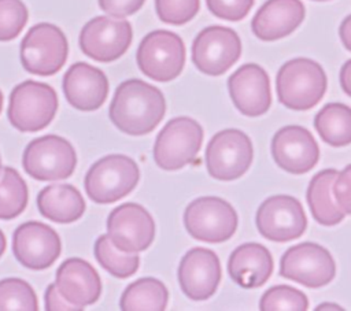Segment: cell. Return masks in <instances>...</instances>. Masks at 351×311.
I'll return each instance as SVG.
<instances>
[{
    "mask_svg": "<svg viewBox=\"0 0 351 311\" xmlns=\"http://www.w3.org/2000/svg\"><path fill=\"white\" fill-rule=\"evenodd\" d=\"M271 156L287 173L310 171L319 159V148L313 134L302 126L281 127L271 140Z\"/></svg>",
    "mask_w": 351,
    "mask_h": 311,
    "instance_id": "cell-18",
    "label": "cell"
},
{
    "mask_svg": "<svg viewBox=\"0 0 351 311\" xmlns=\"http://www.w3.org/2000/svg\"><path fill=\"white\" fill-rule=\"evenodd\" d=\"M29 200L25 179L12 167H4L0 177V219H14L21 215Z\"/></svg>",
    "mask_w": 351,
    "mask_h": 311,
    "instance_id": "cell-28",
    "label": "cell"
},
{
    "mask_svg": "<svg viewBox=\"0 0 351 311\" xmlns=\"http://www.w3.org/2000/svg\"><path fill=\"white\" fill-rule=\"evenodd\" d=\"M200 0H155L159 19L169 25H184L199 11Z\"/></svg>",
    "mask_w": 351,
    "mask_h": 311,
    "instance_id": "cell-33",
    "label": "cell"
},
{
    "mask_svg": "<svg viewBox=\"0 0 351 311\" xmlns=\"http://www.w3.org/2000/svg\"><path fill=\"white\" fill-rule=\"evenodd\" d=\"M256 227L265 238L285 242L304 233L307 218L299 200L288 195H276L259 206Z\"/></svg>",
    "mask_w": 351,
    "mask_h": 311,
    "instance_id": "cell-14",
    "label": "cell"
},
{
    "mask_svg": "<svg viewBox=\"0 0 351 311\" xmlns=\"http://www.w3.org/2000/svg\"><path fill=\"white\" fill-rule=\"evenodd\" d=\"M93 253L99 264L117 278L132 277L140 266V258L137 255L118 249L107 234H101L96 240Z\"/></svg>",
    "mask_w": 351,
    "mask_h": 311,
    "instance_id": "cell-29",
    "label": "cell"
},
{
    "mask_svg": "<svg viewBox=\"0 0 351 311\" xmlns=\"http://www.w3.org/2000/svg\"><path fill=\"white\" fill-rule=\"evenodd\" d=\"M60 295L74 306L93 304L101 293V281L93 266L80 258L66 259L56 270L55 281Z\"/></svg>",
    "mask_w": 351,
    "mask_h": 311,
    "instance_id": "cell-21",
    "label": "cell"
},
{
    "mask_svg": "<svg viewBox=\"0 0 351 311\" xmlns=\"http://www.w3.org/2000/svg\"><path fill=\"white\" fill-rule=\"evenodd\" d=\"M314 1H328V0H314Z\"/></svg>",
    "mask_w": 351,
    "mask_h": 311,
    "instance_id": "cell-42",
    "label": "cell"
},
{
    "mask_svg": "<svg viewBox=\"0 0 351 311\" xmlns=\"http://www.w3.org/2000/svg\"><path fill=\"white\" fill-rule=\"evenodd\" d=\"M138 178V166L132 158L112 153L90 166L85 175L84 186L92 201L110 204L129 195L136 188Z\"/></svg>",
    "mask_w": 351,
    "mask_h": 311,
    "instance_id": "cell-3",
    "label": "cell"
},
{
    "mask_svg": "<svg viewBox=\"0 0 351 311\" xmlns=\"http://www.w3.org/2000/svg\"><path fill=\"white\" fill-rule=\"evenodd\" d=\"M136 60L143 74L154 81L169 82L177 78L184 69V41L170 30H154L141 40Z\"/></svg>",
    "mask_w": 351,
    "mask_h": 311,
    "instance_id": "cell-7",
    "label": "cell"
},
{
    "mask_svg": "<svg viewBox=\"0 0 351 311\" xmlns=\"http://www.w3.org/2000/svg\"><path fill=\"white\" fill-rule=\"evenodd\" d=\"M45 310L47 311H81L82 308L67 301L60 295L56 284H51L45 290Z\"/></svg>",
    "mask_w": 351,
    "mask_h": 311,
    "instance_id": "cell-37",
    "label": "cell"
},
{
    "mask_svg": "<svg viewBox=\"0 0 351 311\" xmlns=\"http://www.w3.org/2000/svg\"><path fill=\"white\" fill-rule=\"evenodd\" d=\"M337 171L335 169H326L317 173L307 188V203L314 219L324 226H335L344 218V212L340 210L335 200L333 184Z\"/></svg>",
    "mask_w": 351,
    "mask_h": 311,
    "instance_id": "cell-25",
    "label": "cell"
},
{
    "mask_svg": "<svg viewBox=\"0 0 351 311\" xmlns=\"http://www.w3.org/2000/svg\"><path fill=\"white\" fill-rule=\"evenodd\" d=\"M184 225L192 238L204 242H223L237 229V214L223 199L204 196L185 208Z\"/></svg>",
    "mask_w": 351,
    "mask_h": 311,
    "instance_id": "cell-9",
    "label": "cell"
},
{
    "mask_svg": "<svg viewBox=\"0 0 351 311\" xmlns=\"http://www.w3.org/2000/svg\"><path fill=\"white\" fill-rule=\"evenodd\" d=\"M99 7L114 18H126L137 12L145 0H97Z\"/></svg>",
    "mask_w": 351,
    "mask_h": 311,
    "instance_id": "cell-36",
    "label": "cell"
},
{
    "mask_svg": "<svg viewBox=\"0 0 351 311\" xmlns=\"http://www.w3.org/2000/svg\"><path fill=\"white\" fill-rule=\"evenodd\" d=\"M12 252L22 266L30 270H45L62 252L60 237L51 226L29 221L14 232Z\"/></svg>",
    "mask_w": 351,
    "mask_h": 311,
    "instance_id": "cell-16",
    "label": "cell"
},
{
    "mask_svg": "<svg viewBox=\"0 0 351 311\" xmlns=\"http://www.w3.org/2000/svg\"><path fill=\"white\" fill-rule=\"evenodd\" d=\"M340 85L344 93L351 96V59L347 60L340 70Z\"/></svg>",
    "mask_w": 351,
    "mask_h": 311,
    "instance_id": "cell-39",
    "label": "cell"
},
{
    "mask_svg": "<svg viewBox=\"0 0 351 311\" xmlns=\"http://www.w3.org/2000/svg\"><path fill=\"white\" fill-rule=\"evenodd\" d=\"M339 36L343 45L351 51V15L346 16L339 27Z\"/></svg>",
    "mask_w": 351,
    "mask_h": 311,
    "instance_id": "cell-38",
    "label": "cell"
},
{
    "mask_svg": "<svg viewBox=\"0 0 351 311\" xmlns=\"http://www.w3.org/2000/svg\"><path fill=\"white\" fill-rule=\"evenodd\" d=\"M228 90L234 107L245 116L263 115L271 104L269 75L255 63L239 67L228 79Z\"/></svg>",
    "mask_w": 351,
    "mask_h": 311,
    "instance_id": "cell-19",
    "label": "cell"
},
{
    "mask_svg": "<svg viewBox=\"0 0 351 311\" xmlns=\"http://www.w3.org/2000/svg\"><path fill=\"white\" fill-rule=\"evenodd\" d=\"M304 14L300 0H267L252 18L251 29L259 40H280L296 30Z\"/></svg>",
    "mask_w": 351,
    "mask_h": 311,
    "instance_id": "cell-22",
    "label": "cell"
},
{
    "mask_svg": "<svg viewBox=\"0 0 351 311\" xmlns=\"http://www.w3.org/2000/svg\"><path fill=\"white\" fill-rule=\"evenodd\" d=\"M107 236L121 251L134 253L145 251L155 237V222L140 204L123 203L107 218Z\"/></svg>",
    "mask_w": 351,
    "mask_h": 311,
    "instance_id": "cell-15",
    "label": "cell"
},
{
    "mask_svg": "<svg viewBox=\"0 0 351 311\" xmlns=\"http://www.w3.org/2000/svg\"><path fill=\"white\" fill-rule=\"evenodd\" d=\"M277 96L281 104L291 110L313 108L326 90V74L314 60L296 58L284 63L276 78Z\"/></svg>",
    "mask_w": 351,
    "mask_h": 311,
    "instance_id": "cell-2",
    "label": "cell"
},
{
    "mask_svg": "<svg viewBox=\"0 0 351 311\" xmlns=\"http://www.w3.org/2000/svg\"><path fill=\"white\" fill-rule=\"evenodd\" d=\"M336 273V264L322 245L300 242L285 251L280 262V275L307 288L328 285Z\"/></svg>",
    "mask_w": 351,
    "mask_h": 311,
    "instance_id": "cell-12",
    "label": "cell"
},
{
    "mask_svg": "<svg viewBox=\"0 0 351 311\" xmlns=\"http://www.w3.org/2000/svg\"><path fill=\"white\" fill-rule=\"evenodd\" d=\"M241 55V41L237 33L225 26L203 29L192 42V63L207 75L226 73Z\"/></svg>",
    "mask_w": 351,
    "mask_h": 311,
    "instance_id": "cell-11",
    "label": "cell"
},
{
    "mask_svg": "<svg viewBox=\"0 0 351 311\" xmlns=\"http://www.w3.org/2000/svg\"><path fill=\"white\" fill-rule=\"evenodd\" d=\"M69 44L64 33L52 23L32 26L21 41L19 58L23 69L34 75L56 74L66 63Z\"/></svg>",
    "mask_w": 351,
    "mask_h": 311,
    "instance_id": "cell-5",
    "label": "cell"
},
{
    "mask_svg": "<svg viewBox=\"0 0 351 311\" xmlns=\"http://www.w3.org/2000/svg\"><path fill=\"white\" fill-rule=\"evenodd\" d=\"M1 108H3V93L0 90V112H1Z\"/></svg>",
    "mask_w": 351,
    "mask_h": 311,
    "instance_id": "cell-41",
    "label": "cell"
},
{
    "mask_svg": "<svg viewBox=\"0 0 351 311\" xmlns=\"http://www.w3.org/2000/svg\"><path fill=\"white\" fill-rule=\"evenodd\" d=\"M319 137L332 147L351 144V108L341 103L324 105L314 118Z\"/></svg>",
    "mask_w": 351,
    "mask_h": 311,
    "instance_id": "cell-27",
    "label": "cell"
},
{
    "mask_svg": "<svg viewBox=\"0 0 351 311\" xmlns=\"http://www.w3.org/2000/svg\"><path fill=\"white\" fill-rule=\"evenodd\" d=\"M133 32L128 21L95 16L80 33V48L90 59L110 63L121 58L132 44Z\"/></svg>",
    "mask_w": 351,
    "mask_h": 311,
    "instance_id": "cell-13",
    "label": "cell"
},
{
    "mask_svg": "<svg viewBox=\"0 0 351 311\" xmlns=\"http://www.w3.org/2000/svg\"><path fill=\"white\" fill-rule=\"evenodd\" d=\"M58 104V95L52 86L27 79L12 89L7 116L19 132H38L51 123Z\"/></svg>",
    "mask_w": 351,
    "mask_h": 311,
    "instance_id": "cell-4",
    "label": "cell"
},
{
    "mask_svg": "<svg viewBox=\"0 0 351 311\" xmlns=\"http://www.w3.org/2000/svg\"><path fill=\"white\" fill-rule=\"evenodd\" d=\"M221 281V263L211 249H189L178 266V284L182 293L196 301L211 297Z\"/></svg>",
    "mask_w": 351,
    "mask_h": 311,
    "instance_id": "cell-17",
    "label": "cell"
},
{
    "mask_svg": "<svg viewBox=\"0 0 351 311\" xmlns=\"http://www.w3.org/2000/svg\"><path fill=\"white\" fill-rule=\"evenodd\" d=\"M75 164L77 155L73 145L56 134L32 140L22 156L25 171L38 181L66 179L74 173Z\"/></svg>",
    "mask_w": 351,
    "mask_h": 311,
    "instance_id": "cell-8",
    "label": "cell"
},
{
    "mask_svg": "<svg viewBox=\"0 0 351 311\" xmlns=\"http://www.w3.org/2000/svg\"><path fill=\"white\" fill-rule=\"evenodd\" d=\"M259 308L262 311H304L308 308V299L296 288L277 285L263 293Z\"/></svg>",
    "mask_w": 351,
    "mask_h": 311,
    "instance_id": "cell-31",
    "label": "cell"
},
{
    "mask_svg": "<svg viewBox=\"0 0 351 311\" xmlns=\"http://www.w3.org/2000/svg\"><path fill=\"white\" fill-rule=\"evenodd\" d=\"M167 301L169 292L165 284L156 278L144 277L126 286L119 306L123 311H163Z\"/></svg>",
    "mask_w": 351,
    "mask_h": 311,
    "instance_id": "cell-26",
    "label": "cell"
},
{
    "mask_svg": "<svg viewBox=\"0 0 351 311\" xmlns=\"http://www.w3.org/2000/svg\"><path fill=\"white\" fill-rule=\"evenodd\" d=\"M165 112L163 93L138 78L121 82L108 108L115 127L130 136H144L152 132L163 119Z\"/></svg>",
    "mask_w": 351,
    "mask_h": 311,
    "instance_id": "cell-1",
    "label": "cell"
},
{
    "mask_svg": "<svg viewBox=\"0 0 351 311\" xmlns=\"http://www.w3.org/2000/svg\"><path fill=\"white\" fill-rule=\"evenodd\" d=\"M63 93L69 104L81 111L100 108L108 95L106 74L85 62H77L63 75Z\"/></svg>",
    "mask_w": 351,
    "mask_h": 311,
    "instance_id": "cell-20",
    "label": "cell"
},
{
    "mask_svg": "<svg viewBox=\"0 0 351 311\" xmlns=\"http://www.w3.org/2000/svg\"><path fill=\"white\" fill-rule=\"evenodd\" d=\"M40 214L56 223H71L85 212V201L80 190L70 184H55L43 188L37 196Z\"/></svg>",
    "mask_w": 351,
    "mask_h": 311,
    "instance_id": "cell-24",
    "label": "cell"
},
{
    "mask_svg": "<svg viewBox=\"0 0 351 311\" xmlns=\"http://www.w3.org/2000/svg\"><path fill=\"white\" fill-rule=\"evenodd\" d=\"M254 158L250 137L237 129L218 132L206 148L208 174L219 181L240 178L251 166Z\"/></svg>",
    "mask_w": 351,
    "mask_h": 311,
    "instance_id": "cell-10",
    "label": "cell"
},
{
    "mask_svg": "<svg viewBox=\"0 0 351 311\" xmlns=\"http://www.w3.org/2000/svg\"><path fill=\"white\" fill-rule=\"evenodd\" d=\"M38 300L33 288L21 278L0 281V311H37Z\"/></svg>",
    "mask_w": 351,
    "mask_h": 311,
    "instance_id": "cell-30",
    "label": "cell"
},
{
    "mask_svg": "<svg viewBox=\"0 0 351 311\" xmlns=\"http://www.w3.org/2000/svg\"><path fill=\"white\" fill-rule=\"evenodd\" d=\"M333 195L344 214H351V164L337 173L333 184Z\"/></svg>",
    "mask_w": 351,
    "mask_h": 311,
    "instance_id": "cell-35",
    "label": "cell"
},
{
    "mask_svg": "<svg viewBox=\"0 0 351 311\" xmlns=\"http://www.w3.org/2000/svg\"><path fill=\"white\" fill-rule=\"evenodd\" d=\"M5 247H7L5 236H4V233H3L1 229H0V258L3 256V253H4V251H5Z\"/></svg>",
    "mask_w": 351,
    "mask_h": 311,
    "instance_id": "cell-40",
    "label": "cell"
},
{
    "mask_svg": "<svg viewBox=\"0 0 351 311\" xmlns=\"http://www.w3.org/2000/svg\"><path fill=\"white\" fill-rule=\"evenodd\" d=\"M0 173H1V159H0Z\"/></svg>",
    "mask_w": 351,
    "mask_h": 311,
    "instance_id": "cell-43",
    "label": "cell"
},
{
    "mask_svg": "<svg viewBox=\"0 0 351 311\" xmlns=\"http://www.w3.org/2000/svg\"><path fill=\"white\" fill-rule=\"evenodd\" d=\"M202 142L203 129L195 119L173 118L156 136L154 159L162 170H180L196 159Z\"/></svg>",
    "mask_w": 351,
    "mask_h": 311,
    "instance_id": "cell-6",
    "label": "cell"
},
{
    "mask_svg": "<svg viewBox=\"0 0 351 311\" xmlns=\"http://www.w3.org/2000/svg\"><path fill=\"white\" fill-rule=\"evenodd\" d=\"M29 18L22 0H0V41H11L23 30Z\"/></svg>",
    "mask_w": 351,
    "mask_h": 311,
    "instance_id": "cell-32",
    "label": "cell"
},
{
    "mask_svg": "<svg viewBox=\"0 0 351 311\" xmlns=\"http://www.w3.org/2000/svg\"><path fill=\"white\" fill-rule=\"evenodd\" d=\"M206 3L213 15L232 22L245 18L254 5V0H206Z\"/></svg>",
    "mask_w": 351,
    "mask_h": 311,
    "instance_id": "cell-34",
    "label": "cell"
},
{
    "mask_svg": "<svg viewBox=\"0 0 351 311\" xmlns=\"http://www.w3.org/2000/svg\"><path fill=\"white\" fill-rule=\"evenodd\" d=\"M273 258L266 247L258 242L239 245L229 256L228 273L241 288L262 286L273 271Z\"/></svg>",
    "mask_w": 351,
    "mask_h": 311,
    "instance_id": "cell-23",
    "label": "cell"
}]
</instances>
